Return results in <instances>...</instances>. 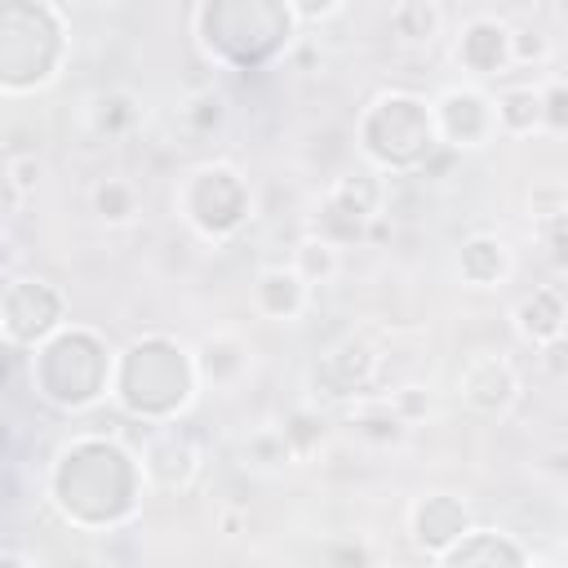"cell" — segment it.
I'll use <instances>...</instances> for the list:
<instances>
[{
	"label": "cell",
	"mask_w": 568,
	"mask_h": 568,
	"mask_svg": "<svg viewBox=\"0 0 568 568\" xmlns=\"http://www.w3.org/2000/svg\"><path fill=\"white\" fill-rule=\"evenodd\" d=\"M386 204V182L373 173V169H355V173H342L328 191H324V204H320V240L337 244L342 240H355Z\"/></svg>",
	"instance_id": "obj_12"
},
{
	"label": "cell",
	"mask_w": 568,
	"mask_h": 568,
	"mask_svg": "<svg viewBox=\"0 0 568 568\" xmlns=\"http://www.w3.org/2000/svg\"><path fill=\"white\" fill-rule=\"evenodd\" d=\"M0 568H31V559L18 550H0Z\"/></svg>",
	"instance_id": "obj_34"
},
{
	"label": "cell",
	"mask_w": 568,
	"mask_h": 568,
	"mask_svg": "<svg viewBox=\"0 0 568 568\" xmlns=\"http://www.w3.org/2000/svg\"><path fill=\"white\" fill-rule=\"evenodd\" d=\"M532 568H559V564H555V559H546V564H537V559H532Z\"/></svg>",
	"instance_id": "obj_37"
},
{
	"label": "cell",
	"mask_w": 568,
	"mask_h": 568,
	"mask_svg": "<svg viewBox=\"0 0 568 568\" xmlns=\"http://www.w3.org/2000/svg\"><path fill=\"white\" fill-rule=\"evenodd\" d=\"M510 248L501 235H488V231H475L457 244V275L470 284V288H497L506 275H510Z\"/></svg>",
	"instance_id": "obj_20"
},
{
	"label": "cell",
	"mask_w": 568,
	"mask_h": 568,
	"mask_svg": "<svg viewBox=\"0 0 568 568\" xmlns=\"http://www.w3.org/2000/svg\"><path fill=\"white\" fill-rule=\"evenodd\" d=\"M240 519H248V510H222V515H217V524H222V532H226V537H235Z\"/></svg>",
	"instance_id": "obj_33"
},
{
	"label": "cell",
	"mask_w": 568,
	"mask_h": 568,
	"mask_svg": "<svg viewBox=\"0 0 568 568\" xmlns=\"http://www.w3.org/2000/svg\"><path fill=\"white\" fill-rule=\"evenodd\" d=\"M470 510L462 497L453 493H422L408 510V532H413V546L430 559H439L448 546H457L466 532H470Z\"/></svg>",
	"instance_id": "obj_15"
},
{
	"label": "cell",
	"mask_w": 568,
	"mask_h": 568,
	"mask_svg": "<svg viewBox=\"0 0 568 568\" xmlns=\"http://www.w3.org/2000/svg\"><path fill=\"white\" fill-rule=\"evenodd\" d=\"M138 466H142V479L164 488V493H186L200 470H204V444L191 426L178 422H160V426H146L142 430V448H138Z\"/></svg>",
	"instance_id": "obj_10"
},
{
	"label": "cell",
	"mask_w": 568,
	"mask_h": 568,
	"mask_svg": "<svg viewBox=\"0 0 568 568\" xmlns=\"http://www.w3.org/2000/svg\"><path fill=\"white\" fill-rule=\"evenodd\" d=\"M457 404L475 417H506L519 404V373L506 355H475L457 373Z\"/></svg>",
	"instance_id": "obj_13"
},
{
	"label": "cell",
	"mask_w": 568,
	"mask_h": 568,
	"mask_svg": "<svg viewBox=\"0 0 568 568\" xmlns=\"http://www.w3.org/2000/svg\"><path fill=\"white\" fill-rule=\"evenodd\" d=\"M311 306V288L302 284V275L284 262L262 266L253 280V311L271 324H293L302 311Z\"/></svg>",
	"instance_id": "obj_19"
},
{
	"label": "cell",
	"mask_w": 568,
	"mask_h": 568,
	"mask_svg": "<svg viewBox=\"0 0 568 568\" xmlns=\"http://www.w3.org/2000/svg\"><path fill=\"white\" fill-rule=\"evenodd\" d=\"M111 342L98 328L71 320L27 355L36 399H44L58 413H89L102 395H111Z\"/></svg>",
	"instance_id": "obj_4"
},
{
	"label": "cell",
	"mask_w": 568,
	"mask_h": 568,
	"mask_svg": "<svg viewBox=\"0 0 568 568\" xmlns=\"http://www.w3.org/2000/svg\"><path fill=\"white\" fill-rule=\"evenodd\" d=\"M382 373V355L364 333H342L337 342H328L315 364H311V390L315 399L328 404H346V399H364L373 395Z\"/></svg>",
	"instance_id": "obj_9"
},
{
	"label": "cell",
	"mask_w": 568,
	"mask_h": 568,
	"mask_svg": "<svg viewBox=\"0 0 568 568\" xmlns=\"http://www.w3.org/2000/svg\"><path fill=\"white\" fill-rule=\"evenodd\" d=\"M435 568H532L528 550L510 537V532H497V528H470L457 546H448Z\"/></svg>",
	"instance_id": "obj_18"
},
{
	"label": "cell",
	"mask_w": 568,
	"mask_h": 568,
	"mask_svg": "<svg viewBox=\"0 0 568 568\" xmlns=\"http://www.w3.org/2000/svg\"><path fill=\"white\" fill-rule=\"evenodd\" d=\"M178 213L186 217V226L195 235H204V240H231L253 217V186L226 160L195 164L182 178V186H178Z\"/></svg>",
	"instance_id": "obj_7"
},
{
	"label": "cell",
	"mask_w": 568,
	"mask_h": 568,
	"mask_svg": "<svg viewBox=\"0 0 568 568\" xmlns=\"http://www.w3.org/2000/svg\"><path fill=\"white\" fill-rule=\"evenodd\" d=\"M40 178H44V160H40L36 151H18V155L4 160V178H0V182L13 191L18 204H27V200L40 191Z\"/></svg>",
	"instance_id": "obj_29"
},
{
	"label": "cell",
	"mask_w": 568,
	"mask_h": 568,
	"mask_svg": "<svg viewBox=\"0 0 568 568\" xmlns=\"http://www.w3.org/2000/svg\"><path fill=\"white\" fill-rule=\"evenodd\" d=\"M138 120H142V102H138V93H129V89H102V93L93 98V106H89V129H93L98 138H106V142L129 138V133L138 129Z\"/></svg>",
	"instance_id": "obj_23"
},
{
	"label": "cell",
	"mask_w": 568,
	"mask_h": 568,
	"mask_svg": "<svg viewBox=\"0 0 568 568\" xmlns=\"http://www.w3.org/2000/svg\"><path fill=\"white\" fill-rule=\"evenodd\" d=\"M430 120L439 146L453 151H479L497 138V115H493V93L484 84H448L430 98Z\"/></svg>",
	"instance_id": "obj_11"
},
{
	"label": "cell",
	"mask_w": 568,
	"mask_h": 568,
	"mask_svg": "<svg viewBox=\"0 0 568 568\" xmlns=\"http://www.w3.org/2000/svg\"><path fill=\"white\" fill-rule=\"evenodd\" d=\"M67 324V293L44 275H13L0 284V337L9 351H36Z\"/></svg>",
	"instance_id": "obj_8"
},
{
	"label": "cell",
	"mask_w": 568,
	"mask_h": 568,
	"mask_svg": "<svg viewBox=\"0 0 568 568\" xmlns=\"http://www.w3.org/2000/svg\"><path fill=\"white\" fill-rule=\"evenodd\" d=\"M564 124H568V89H564V80L555 75V80H546V89H541V129L564 133Z\"/></svg>",
	"instance_id": "obj_31"
},
{
	"label": "cell",
	"mask_w": 568,
	"mask_h": 568,
	"mask_svg": "<svg viewBox=\"0 0 568 568\" xmlns=\"http://www.w3.org/2000/svg\"><path fill=\"white\" fill-rule=\"evenodd\" d=\"M342 568H382L377 559H351V564H342Z\"/></svg>",
	"instance_id": "obj_36"
},
{
	"label": "cell",
	"mask_w": 568,
	"mask_h": 568,
	"mask_svg": "<svg viewBox=\"0 0 568 568\" xmlns=\"http://www.w3.org/2000/svg\"><path fill=\"white\" fill-rule=\"evenodd\" d=\"M293 9V18H297V27L302 22H324V18H337V13H346V4H288Z\"/></svg>",
	"instance_id": "obj_32"
},
{
	"label": "cell",
	"mask_w": 568,
	"mask_h": 568,
	"mask_svg": "<svg viewBox=\"0 0 568 568\" xmlns=\"http://www.w3.org/2000/svg\"><path fill=\"white\" fill-rule=\"evenodd\" d=\"M200 390L191 346H182L173 333H142L133 337L111 368V399L138 417L142 426L178 422Z\"/></svg>",
	"instance_id": "obj_2"
},
{
	"label": "cell",
	"mask_w": 568,
	"mask_h": 568,
	"mask_svg": "<svg viewBox=\"0 0 568 568\" xmlns=\"http://www.w3.org/2000/svg\"><path fill=\"white\" fill-rule=\"evenodd\" d=\"M493 115L497 133L506 138H528L541 129V89L537 84H501L493 93Z\"/></svg>",
	"instance_id": "obj_22"
},
{
	"label": "cell",
	"mask_w": 568,
	"mask_h": 568,
	"mask_svg": "<svg viewBox=\"0 0 568 568\" xmlns=\"http://www.w3.org/2000/svg\"><path fill=\"white\" fill-rule=\"evenodd\" d=\"M550 58V40L541 27H510V67H541Z\"/></svg>",
	"instance_id": "obj_30"
},
{
	"label": "cell",
	"mask_w": 568,
	"mask_h": 568,
	"mask_svg": "<svg viewBox=\"0 0 568 568\" xmlns=\"http://www.w3.org/2000/svg\"><path fill=\"white\" fill-rule=\"evenodd\" d=\"M89 213L102 222V226H129L138 213H142V191L133 178L124 173H102L93 178L89 186Z\"/></svg>",
	"instance_id": "obj_21"
},
{
	"label": "cell",
	"mask_w": 568,
	"mask_h": 568,
	"mask_svg": "<svg viewBox=\"0 0 568 568\" xmlns=\"http://www.w3.org/2000/svg\"><path fill=\"white\" fill-rule=\"evenodd\" d=\"M9 444H13V426H9V417H0V457L9 453Z\"/></svg>",
	"instance_id": "obj_35"
},
{
	"label": "cell",
	"mask_w": 568,
	"mask_h": 568,
	"mask_svg": "<svg viewBox=\"0 0 568 568\" xmlns=\"http://www.w3.org/2000/svg\"><path fill=\"white\" fill-rule=\"evenodd\" d=\"M564 288L559 284H537L532 293H524L510 311V324L519 333V342H528L532 351H546L555 342H564Z\"/></svg>",
	"instance_id": "obj_17"
},
{
	"label": "cell",
	"mask_w": 568,
	"mask_h": 568,
	"mask_svg": "<svg viewBox=\"0 0 568 568\" xmlns=\"http://www.w3.org/2000/svg\"><path fill=\"white\" fill-rule=\"evenodd\" d=\"M67 62V22L58 4H0V93H36Z\"/></svg>",
	"instance_id": "obj_5"
},
{
	"label": "cell",
	"mask_w": 568,
	"mask_h": 568,
	"mask_svg": "<svg viewBox=\"0 0 568 568\" xmlns=\"http://www.w3.org/2000/svg\"><path fill=\"white\" fill-rule=\"evenodd\" d=\"M191 359H195L200 386H209V390H235L248 377V368H253V346L240 333L217 328V333H204L191 346Z\"/></svg>",
	"instance_id": "obj_16"
},
{
	"label": "cell",
	"mask_w": 568,
	"mask_h": 568,
	"mask_svg": "<svg viewBox=\"0 0 568 568\" xmlns=\"http://www.w3.org/2000/svg\"><path fill=\"white\" fill-rule=\"evenodd\" d=\"M453 58L457 67L479 84V80H497L510 71V22L497 13H475L462 22L457 40H453Z\"/></svg>",
	"instance_id": "obj_14"
},
{
	"label": "cell",
	"mask_w": 568,
	"mask_h": 568,
	"mask_svg": "<svg viewBox=\"0 0 568 568\" xmlns=\"http://www.w3.org/2000/svg\"><path fill=\"white\" fill-rule=\"evenodd\" d=\"M355 142L364 151V160L377 169H390V173H413L422 169L435 151H439V138H435V120H430V102L408 93V89H386L377 93L364 111H359V124H355Z\"/></svg>",
	"instance_id": "obj_6"
},
{
	"label": "cell",
	"mask_w": 568,
	"mask_h": 568,
	"mask_svg": "<svg viewBox=\"0 0 568 568\" xmlns=\"http://www.w3.org/2000/svg\"><path fill=\"white\" fill-rule=\"evenodd\" d=\"M178 124H182L186 138H195V142L222 133V129H226V98H222L217 89H195V93H186V98L178 102Z\"/></svg>",
	"instance_id": "obj_25"
},
{
	"label": "cell",
	"mask_w": 568,
	"mask_h": 568,
	"mask_svg": "<svg viewBox=\"0 0 568 568\" xmlns=\"http://www.w3.org/2000/svg\"><path fill=\"white\" fill-rule=\"evenodd\" d=\"M244 462L248 466H262V470H275V466H288L297 457H293V448H288V439H284L280 426H262V430H253L244 439Z\"/></svg>",
	"instance_id": "obj_28"
},
{
	"label": "cell",
	"mask_w": 568,
	"mask_h": 568,
	"mask_svg": "<svg viewBox=\"0 0 568 568\" xmlns=\"http://www.w3.org/2000/svg\"><path fill=\"white\" fill-rule=\"evenodd\" d=\"M386 31L399 44H435L444 36V9L430 0H399L386 13Z\"/></svg>",
	"instance_id": "obj_24"
},
{
	"label": "cell",
	"mask_w": 568,
	"mask_h": 568,
	"mask_svg": "<svg viewBox=\"0 0 568 568\" xmlns=\"http://www.w3.org/2000/svg\"><path fill=\"white\" fill-rule=\"evenodd\" d=\"M288 266L302 275V284H306V288H315V284H328V280L337 275L342 253H337V244H328V240H320V235H306V240H297V248H293V262H288Z\"/></svg>",
	"instance_id": "obj_26"
},
{
	"label": "cell",
	"mask_w": 568,
	"mask_h": 568,
	"mask_svg": "<svg viewBox=\"0 0 568 568\" xmlns=\"http://www.w3.org/2000/svg\"><path fill=\"white\" fill-rule=\"evenodd\" d=\"M0 346H4V337H0Z\"/></svg>",
	"instance_id": "obj_38"
},
{
	"label": "cell",
	"mask_w": 568,
	"mask_h": 568,
	"mask_svg": "<svg viewBox=\"0 0 568 568\" xmlns=\"http://www.w3.org/2000/svg\"><path fill=\"white\" fill-rule=\"evenodd\" d=\"M44 493L71 528L106 532V528H120L138 515L146 479H142L138 453L124 448L120 439L75 435L53 453Z\"/></svg>",
	"instance_id": "obj_1"
},
{
	"label": "cell",
	"mask_w": 568,
	"mask_h": 568,
	"mask_svg": "<svg viewBox=\"0 0 568 568\" xmlns=\"http://www.w3.org/2000/svg\"><path fill=\"white\" fill-rule=\"evenodd\" d=\"M195 40L213 67L226 71H262L297 36V18L275 0H204L191 9Z\"/></svg>",
	"instance_id": "obj_3"
},
{
	"label": "cell",
	"mask_w": 568,
	"mask_h": 568,
	"mask_svg": "<svg viewBox=\"0 0 568 568\" xmlns=\"http://www.w3.org/2000/svg\"><path fill=\"white\" fill-rule=\"evenodd\" d=\"M351 426H355V435H364V439H373V444H395V439H404V430H408V422H399L386 399L359 404V408L351 413Z\"/></svg>",
	"instance_id": "obj_27"
}]
</instances>
